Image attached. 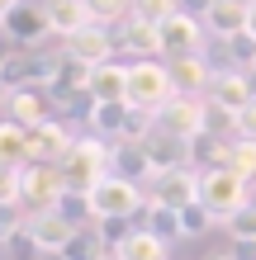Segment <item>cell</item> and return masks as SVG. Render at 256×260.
Here are the masks:
<instances>
[{"label": "cell", "mask_w": 256, "mask_h": 260, "mask_svg": "<svg viewBox=\"0 0 256 260\" xmlns=\"http://www.w3.org/2000/svg\"><path fill=\"white\" fill-rule=\"evenodd\" d=\"M247 34H256V0H251V10H247Z\"/></svg>", "instance_id": "d590c367"}, {"label": "cell", "mask_w": 256, "mask_h": 260, "mask_svg": "<svg viewBox=\"0 0 256 260\" xmlns=\"http://www.w3.org/2000/svg\"><path fill=\"white\" fill-rule=\"evenodd\" d=\"M86 90H90V100L95 104H124L128 100V62H100V67H90V81H86Z\"/></svg>", "instance_id": "5bb4252c"}, {"label": "cell", "mask_w": 256, "mask_h": 260, "mask_svg": "<svg viewBox=\"0 0 256 260\" xmlns=\"http://www.w3.org/2000/svg\"><path fill=\"white\" fill-rule=\"evenodd\" d=\"M223 227H228V237H237V241H256V199L247 208H237Z\"/></svg>", "instance_id": "1f68e13d"}, {"label": "cell", "mask_w": 256, "mask_h": 260, "mask_svg": "<svg viewBox=\"0 0 256 260\" xmlns=\"http://www.w3.org/2000/svg\"><path fill=\"white\" fill-rule=\"evenodd\" d=\"M71 232H76V222H67L57 208L24 218V237H29V246H34L38 255H62V246L71 241Z\"/></svg>", "instance_id": "8fae6325"}, {"label": "cell", "mask_w": 256, "mask_h": 260, "mask_svg": "<svg viewBox=\"0 0 256 260\" xmlns=\"http://www.w3.org/2000/svg\"><path fill=\"white\" fill-rule=\"evenodd\" d=\"M62 52L71 62H81V67H100V62H114L119 38H114V28H104V24H86L81 34H71L62 43Z\"/></svg>", "instance_id": "30bf717a"}, {"label": "cell", "mask_w": 256, "mask_h": 260, "mask_svg": "<svg viewBox=\"0 0 256 260\" xmlns=\"http://www.w3.org/2000/svg\"><path fill=\"white\" fill-rule=\"evenodd\" d=\"M209 100L223 104V109H233V114H242L247 104L256 100V90H251V71H223V76H214V90H209Z\"/></svg>", "instance_id": "ffe728a7"}, {"label": "cell", "mask_w": 256, "mask_h": 260, "mask_svg": "<svg viewBox=\"0 0 256 260\" xmlns=\"http://www.w3.org/2000/svg\"><path fill=\"white\" fill-rule=\"evenodd\" d=\"M251 76H256V67H251Z\"/></svg>", "instance_id": "60d3db41"}, {"label": "cell", "mask_w": 256, "mask_h": 260, "mask_svg": "<svg viewBox=\"0 0 256 260\" xmlns=\"http://www.w3.org/2000/svg\"><path fill=\"white\" fill-rule=\"evenodd\" d=\"M204 43H209V28L200 14H171L166 24H161V57H194V52H204Z\"/></svg>", "instance_id": "ba28073f"}, {"label": "cell", "mask_w": 256, "mask_h": 260, "mask_svg": "<svg viewBox=\"0 0 256 260\" xmlns=\"http://www.w3.org/2000/svg\"><path fill=\"white\" fill-rule=\"evenodd\" d=\"M204 109H209V95H171L157 109V128L180 137V142H194V137H204Z\"/></svg>", "instance_id": "8992f818"}, {"label": "cell", "mask_w": 256, "mask_h": 260, "mask_svg": "<svg viewBox=\"0 0 256 260\" xmlns=\"http://www.w3.org/2000/svg\"><path fill=\"white\" fill-rule=\"evenodd\" d=\"M62 194H67V180H62V171H57V166H34V161L24 166V189H19L24 218L57 208V199H62Z\"/></svg>", "instance_id": "52a82bcc"}, {"label": "cell", "mask_w": 256, "mask_h": 260, "mask_svg": "<svg viewBox=\"0 0 256 260\" xmlns=\"http://www.w3.org/2000/svg\"><path fill=\"white\" fill-rule=\"evenodd\" d=\"M86 128L95 137H104V142H124L128 128H133V104L128 100L124 104H95V109L86 114Z\"/></svg>", "instance_id": "e0dca14e"}, {"label": "cell", "mask_w": 256, "mask_h": 260, "mask_svg": "<svg viewBox=\"0 0 256 260\" xmlns=\"http://www.w3.org/2000/svg\"><path fill=\"white\" fill-rule=\"evenodd\" d=\"M114 255H124V260H166V241L152 237L147 227H133V232H124L114 241Z\"/></svg>", "instance_id": "cb8c5ba5"}, {"label": "cell", "mask_w": 256, "mask_h": 260, "mask_svg": "<svg viewBox=\"0 0 256 260\" xmlns=\"http://www.w3.org/2000/svg\"><path fill=\"white\" fill-rule=\"evenodd\" d=\"M109 171L124 175V180H138V185L147 189V180H152V156H147V142H114V156H109Z\"/></svg>", "instance_id": "d6986e66"}, {"label": "cell", "mask_w": 256, "mask_h": 260, "mask_svg": "<svg viewBox=\"0 0 256 260\" xmlns=\"http://www.w3.org/2000/svg\"><path fill=\"white\" fill-rule=\"evenodd\" d=\"M71 128L62 118H43V123L29 128V161L34 166H62V156L71 151Z\"/></svg>", "instance_id": "9c48e42d"}, {"label": "cell", "mask_w": 256, "mask_h": 260, "mask_svg": "<svg viewBox=\"0 0 256 260\" xmlns=\"http://www.w3.org/2000/svg\"><path fill=\"white\" fill-rule=\"evenodd\" d=\"M209 260H233V255H228V251H223V255H209Z\"/></svg>", "instance_id": "8d00e7d4"}, {"label": "cell", "mask_w": 256, "mask_h": 260, "mask_svg": "<svg viewBox=\"0 0 256 260\" xmlns=\"http://www.w3.org/2000/svg\"><path fill=\"white\" fill-rule=\"evenodd\" d=\"M209 227H218V218H214V213H209V208L200 204V199L180 208V232H185V237H204Z\"/></svg>", "instance_id": "f1b7e54d"}, {"label": "cell", "mask_w": 256, "mask_h": 260, "mask_svg": "<svg viewBox=\"0 0 256 260\" xmlns=\"http://www.w3.org/2000/svg\"><path fill=\"white\" fill-rule=\"evenodd\" d=\"M237 137H251V142H256V100L237 114Z\"/></svg>", "instance_id": "836d02e7"}, {"label": "cell", "mask_w": 256, "mask_h": 260, "mask_svg": "<svg viewBox=\"0 0 256 260\" xmlns=\"http://www.w3.org/2000/svg\"><path fill=\"white\" fill-rule=\"evenodd\" d=\"M43 260H62V255H43Z\"/></svg>", "instance_id": "74e56055"}, {"label": "cell", "mask_w": 256, "mask_h": 260, "mask_svg": "<svg viewBox=\"0 0 256 260\" xmlns=\"http://www.w3.org/2000/svg\"><path fill=\"white\" fill-rule=\"evenodd\" d=\"M247 10H251L247 0H204L200 19L209 28V38H233L247 28Z\"/></svg>", "instance_id": "9a60e30c"}, {"label": "cell", "mask_w": 256, "mask_h": 260, "mask_svg": "<svg viewBox=\"0 0 256 260\" xmlns=\"http://www.w3.org/2000/svg\"><path fill=\"white\" fill-rule=\"evenodd\" d=\"M109 156H114V142H104V137L86 133V137H76V142H71V151L62 156V166H57V171H62L67 189L90 194L104 175H109Z\"/></svg>", "instance_id": "6da1fadb"}, {"label": "cell", "mask_w": 256, "mask_h": 260, "mask_svg": "<svg viewBox=\"0 0 256 260\" xmlns=\"http://www.w3.org/2000/svg\"><path fill=\"white\" fill-rule=\"evenodd\" d=\"M86 14H90V24L119 28V24L133 14V0H86Z\"/></svg>", "instance_id": "4316f807"}, {"label": "cell", "mask_w": 256, "mask_h": 260, "mask_svg": "<svg viewBox=\"0 0 256 260\" xmlns=\"http://www.w3.org/2000/svg\"><path fill=\"white\" fill-rule=\"evenodd\" d=\"M147 199L157 204H171V208H185L200 199V171L194 166H176V171H161L147 180Z\"/></svg>", "instance_id": "7c38bea8"}, {"label": "cell", "mask_w": 256, "mask_h": 260, "mask_svg": "<svg viewBox=\"0 0 256 260\" xmlns=\"http://www.w3.org/2000/svg\"><path fill=\"white\" fill-rule=\"evenodd\" d=\"M228 255H233V260H256V241H237V237H233Z\"/></svg>", "instance_id": "e575fe53"}, {"label": "cell", "mask_w": 256, "mask_h": 260, "mask_svg": "<svg viewBox=\"0 0 256 260\" xmlns=\"http://www.w3.org/2000/svg\"><path fill=\"white\" fill-rule=\"evenodd\" d=\"M48 5V24H52V38H71V34H81V28L90 24V14H86V0H43Z\"/></svg>", "instance_id": "603a6c76"}, {"label": "cell", "mask_w": 256, "mask_h": 260, "mask_svg": "<svg viewBox=\"0 0 256 260\" xmlns=\"http://www.w3.org/2000/svg\"><path fill=\"white\" fill-rule=\"evenodd\" d=\"M48 85H29V90H10L5 95V114L14 118V123H24V128H34V123H43V118H52L48 109H57L52 104V95H43Z\"/></svg>", "instance_id": "2e32d148"}, {"label": "cell", "mask_w": 256, "mask_h": 260, "mask_svg": "<svg viewBox=\"0 0 256 260\" xmlns=\"http://www.w3.org/2000/svg\"><path fill=\"white\" fill-rule=\"evenodd\" d=\"M114 38H119V48L133 52V57H161V24H147L138 14H128Z\"/></svg>", "instance_id": "ac0fdd59"}, {"label": "cell", "mask_w": 256, "mask_h": 260, "mask_svg": "<svg viewBox=\"0 0 256 260\" xmlns=\"http://www.w3.org/2000/svg\"><path fill=\"white\" fill-rule=\"evenodd\" d=\"M133 14L147 24H166L171 14H180V0H133Z\"/></svg>", "instance_id": "4dcf8cb0"}, {"label": "cell", "mask_w": 256, "mask_h": 260, "mask_svg": "<svg viewBox=\"0 0 256 260\" xmlns=\"http://www.w3.org/2000/svg\"><path fill=\"white\" fill-rule=\"evenodd\" d=\"M166 71H171V90H176V95H209V90H214V67L204 62V52L171 57Z\"/></svg>", "instance_id": "4fadbf2b"}, {"label": "cell", "mask_w": 256, "mask_h": 260, "mask_svg": "<svg viewBox=\"0 0 256 260\" xmlns=\"http://www.w3.org/2000/svg\"><path fill=\"white\" fill-rule=\"evenodd\" d=\"M143 142H147V156H152V171L157 175L161 171H176V166H190V142H180V137H171V133L152 128Z\"/></svg>", "instance_id": "7402d4cb"}, {"label": "cell", "mask_w": 256, "mask_h": 260, "mask_svg": "<svg viewBox=\"0 0 256 260\" xmlns=\"http://www.w3.org/2000/svg\"><path fill=\"white\" fill-rule=\"evenodd\" d=\"M0 38L14 43V48H43L52 38L48 5L43 0H14L10 10H0Z\"/></svg>", "instance_id": "5b68a950"}, {"label": "cell", "mask_w": 256, "mask_h": 260, "mask_svg": "<svg viewBox=\"0 0 256 260\" xmlns=\"http://www.w3.org/2000/svg\"><path fill=\"white\" fill-rule=\"evenodd\" d=\"M143 218H147V232H152V237H161L166 246L185 237V232H180V208H171V204H157V199H147Z\"/></svg>", "instance_id": "d4e9b609"}, {"label": "cell", "mask_w": 256, "mask_h": 260, "mask_svg": "<svg viewBox=\"0 0 256 260\" xmlns=\"http://www.w3.org/2000/svg\"><path fill=\"white\" fill-rule=\"evenodd\" d=\"M200 204L218 218V227L233 218L237 208L251 204V185L228 166H214V171H200Z\"/></svg>", "instance_id": "7a4b0ae2"}, {"label": "cell", "mask_w": 256, "mask_h": 260, "mask_svg": "<svg viewBox=\"0 0 256 260\" xmlns=\"http://www.w3.org/2000/svg\"><path fill=\"white\" fill-rule=\"evenodd\" d=\"M228 171H237L247 185H256V142H251V137H233V147H228Z\"/></svg>", "instance_id": "83f0119b"}, {"label": "cell", "mask_w": 256, "mask_h": 260, "mask_svg": "<svg viewBox=\"0 0 256 260\" xmlns=\"http://www.w3.org/2000/svg\"><path fill=\"white\" fill-rule=\"evenodd\" d=\"M247 5H251V0H247Z\"/></svg>", "instance_id": "b9f144b4"}, {"label": "cell", "mask_w": 256, "mask_h": 260, "mask_svg": "<svg viewBox=\"0 0 256 260\" xmlns=\"http://www.w3.org/2000/svg\"><path fill=\"white\" fill-rule=\"evenodd\" d=\"M171 95H176V90H171L166 57H133V62H128V104H133V109L157 114Z\"/></svg>", "instance_id": "3957f363"}, {"label": "cell", "mask_w": 256, "mask_h": 260, "mask_svg": "<svg viewBox=\"0 0 256 260\" xmlns=\"http://www.w3.org/2000/svg\"><path fill=\"white\" fill-rule=\"evenodd\" d=\"M251 199H256V185H251Z\"/></svg>", "instance_id": "ab89813d"}, {"label": "cell", "mask_w": 256, "mask_h": 260, "mask_svg": "<svg viewBox=\"0 0 256 260\" xmlns=\"http://www.w3.org/2000/svg\"><path fill=\"white\" fill-rule=\"evenodd\" d=\"M114 246L104 241V222H86L71 232V241L62 246V260H109Z\"/></svg>", "instance_id": "44dd1931"}, {"label": "cell", "mask_w": 256, "mask_h": 260, "mask_svg": "<svg viewBox=\"0 0 256 260\" xmlns=\"http://www.w3.org/2000/svg\"><path fill=\"white\" fill-rule=\"evenodd\" d=\"M109 260H124V255H109Z\"/></svg>", "instance_id": "f35d334b"}, {"label": "cell", "mask_w": 256, "mask_h": 260, "mask_svg": "<svg viewBox=\"0 0 256 260\" xmlns=\"http://www.w3.org/2000/svg\"><path fill=\"white\" fill-rule=\"evenodd\" d=\"M90 208H95L100 222H124V218L147 208V189L138 185V180H124V175L109 171L95 189H90Z\"/></svg>", "instance_id": "277c9868"}, {"label": "cell", "mask_w": 256, "mask_h": 260, "mask_svg": "<svg viewBox=\"0 0 256 260\" xmlns=\"http://www.w3.org/2000/svg\"><path fill=\"white\" fill-rule=\"evenodd\" d=\"M24 189V166H0V208H19Z\"/></svg>", "instance_id": "f546056e"}, {"label": "cell", "mask_w": 256, "mask_h": 260, "mask_svg": "<svg viewBox=\"0 0 256 260\" xmlns=\"http://www.w3.org/2000/svg\"><path fill=\"white\" fill-rule=\"evenodd\" d=\"M228 52H233V62L242 67V71H251L256 67V34H247V28H242V34H233L228 38Z\"/></svg>", "instance_id": "d6a6232c"}, {"label": "cell", "mask_w": 256, "mask_h": 260, "mask_svg": "<svg viewBox=\"0 0 256 260\" xmlns=\"http://www.w3.org/2000/svg\"><path fill=\"white\" fill-rule=\"evenodd\" d=\"M0 166H29V128L0 118Z\"/></svg>", "instance_id": "484cf974"}]
</instances>
